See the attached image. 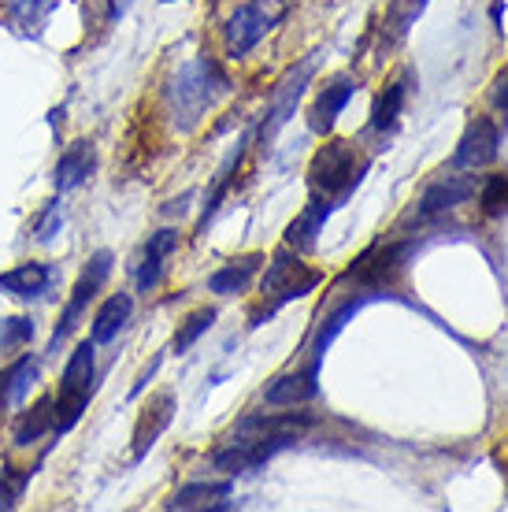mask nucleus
<instances>
[{
    "label": "nucleus",
    "mask_w": 508,
    "mask_h": 512,
    "mask_svg": "<svg viewBox=\"0 0 508 512\" xmlns=\"http://www.w3.org/2000/svg\"><path fill=\"white\" fill-rule=\"evenodd\" d=\"M312 427L308 412H275V416H245L238 435L230 438L227 446L219 449L212 464L227 475H242L271 461L279 449L293 446L297 438Z\"/></svg>",
    "instance_id": "1"
},
{
    "label": "nucleus",
    "mask_w": 508,
    "mask_h": 512,
    "mask_svg": "<svg viewBox=\"0 0 508 512\" xmlns=\"http://www.w3.org/2000/svg\"><path fill=\"white\" fill-rule=\"evenodd\" d=\"M230 82L227 75L216 67V60L208 56H197L175 75V86H171V101H175V112L182 116V123L190 127L204 116V108H212L219 93H227Z\"/></svg>",
    "instance_id": "2"
},
{
    "label": "nucleus",
    "mask_w": 508,
    "mask_h": 512,
    "mask_svg": "<svg viewBox=\"0 0 508 512\" xmlns=\"http://www.w3.org/2000/svg\"><path fill=\"white\" fill-rule=\"evenodd\" d=\"M368 164H356V149L349 141H327L316 156H312V167H308V182L312 190L331 197L334 208L342 205L345 197L360 186Z\"/></svg>",
    "instance_id": "3"
},
{
    "label": "nucleus",
    "mask_w": 508,
    "mask_h": 512,
    "mask_svg": "<svg viewBox=\"0 0 508 512\" xmlns=\"http://www.w3.org/2000/svg\"><path fill=\"white\" fill-rule=\"evenodd\" d=\"M316 286H319V271H312L308 264H301V256L293 253V245L279 249V253L271 256V264H267L264 282H260V290H264L267 316H271L275 308L297 301V297L312 294Z\"/></svg>",
    "instance_id": "4"
},
{
    "label": "nucleus",
    "mask_w": 508,
    "mask_h": 512,
    "mask_svg": "<svg viewBox=\"0 0 508 512\" xmlns=\"http://www.w3.org/2000/svg\"><path fill=\"white\" fill-rule=\"evenodd\" d=\"M282 15H286V4H282V0H253V4H242L227 23V52L234 60L245 56L271 26L282 23Z\"/></svg>",
    "instance_id": "5"
},
{
    "label": "nucleus",
    "mask_w": 508,
    "mask_h": 512,
    "mask_svg": "<svg viewBox=\"0 0 508 512\" xmlns=\"http://www.w3.org/2000/svg\"><path fill=\"white\" fill-rule=\"evenodd\" d=\"M108 275H112V253H108V249H101V253L89 256V264H86V271H82V279L75 282V290H71V301H67L64 316H60L56 331H52V346H60V338H67V334H71V327L82 320V312L89 308L93 294L101 290Z\"/></svg>",
    "instance_id": "6"
},
{
    "label": "nucleus",
    "mask_w": 508,
    "mask_h": 512,
    "mask_svg": "<svg viewBox=\"0 0 508 512\" xmlns=\"http://www.w3.org/2000/svg\"><path fill=\"white\" fill-rule=\"evenodd\" d=\"M497 145H501V138H497V127L494 119H471L468 130H464V138H460L457 153H453V167L457 171H475V167H486L497 160Z\"/></svg>",
    "instance_id": "7"
},
{
    "label": "nucleus",
    "mask_w": 508,
    "mask_h": 512,
    "mask_svg": "<svg viewBox=\"0 0 508 512\" xmlns=\"http://www.w3.org/2000/svg\"><path fill=\"white\" fill-rule=\"evenodd\" d=\"M479 186H483V182L471 179V175H445V179L431 182V186L423 190L420 208H416V212H420V219L442 216V212H449V208L471 201V197L479 193Z\"/></svg>",
    "instance_id": "8"
},
{
    "label": "nucleus",
    "mask_w": 508,
    "mask_h": 512,
    "mask_svg": "<svg viewBox=\"0 0 508 512\" xmlns=\"http://www.w3.org/2000/svg\"><path fill=\"white\" fill-rule=\"evenodd\" d=\"M312 71H316V56H308L305 64H301V71H290V75L279 82V90H275V97H271L267 123H264V130H260V134H264V141L275 138V130H279L282 123H290V116L297 112V101H301V93H305Z\"/></svg>",
    "instance_id": "9"
},
{
    "label": "nucleus",
    "mask_w": 508,
    "mask_h": 512,
    "mask_svg": "<svg viewBox=\"0 0 508 512\" xmlns=\"http://www.w3.org/2000/svg\"><path fill=\"white\" fill-rule=\"evenodd\" d=\"M316 394H319V368L316 364H308L305 372L279 375V379L264 390V401L267 405H275V409H297V405L312 401Z\"/></svg>",
    "instance_id": "10"
},
{
    "label": "nucleus",
    "mask_w": 508,
    "mask_h": 512,
    "mask_svg": "<svg viewBox=\"0 0 508 512\" xmlns=\"http://www.w3.org/2000/svg\"><path fill=\"white\" fill-rule=\"evenodd\" d=\"M405 256H408V245L371 249V253H364L356 260V268L349 271V279H360V282H368V286H386L397 271L405 268Z\"/></svg>",
    "instance_id": "11"
},
{
    "label": "nucleus",
    "mask_w": 508,
    "mask_h": 512,
    "mask_svg": "<svg viewBox=\"0 0 508 512\" xmlns=\"http://www.w3.org/2000/svg\"><path fill=\"white\" fill-rule=\"evenodd\" d=\"M171 416H175V397L171 394H160L145 405V412L138 416V427H134V461H141L156 446V438L167 431Z\"/></svg>",
    "instance_id": "12"
},
{
    "label": "nucleus",
    "mask_w": 508,
    "mask_h": 512,
    "mask_svg": "<svg viewBox=\"0 0 508 512\" xmlns=\"http://www.w3.org/2000/svg\"><path fill=\"white\" fill-rule=\"evenodd\" d=\"M353 93H356L353 78H334L331 86L319 93V101L312 104V119H308L312 130H316V134H331L338 116H342V108L353 101Z\"/></svg>",
    "instance_id": "13"
},
{
    "label": "nucleus",
    "mask_w": 508,
    "mask_h": 512,
    "mask_svg": "<svg viewBox=\"0 0 508 512\" xmlns=\"http://www.w3.org/2000/svg\"><path fill=\"white\" fill-rule=\"evenodd\" d=\"M334 212V201L331 197H323V193H316L312 201H308V208L301 212V216L290 223V231H286V245H293L297 253L301 249H312L319 238V231H323V223H327V216Z\"/></svg>",
    "instance_id": "14"
},
{
    "label": "nucleus",
    "mask_w": 508,
    "mask_h": 512,
    "mask_svg": "<svg viewBox=\"0 0 508 512\" xmlns=\"http://www.w3.org/2000/svg\"><path fill=\"white\" fill-rule=\"evenodd\" d=\"M178 249V231H156L149 242H145V253H141L138 264V290L149 294L160 275H164V260Z\"/></svg>",
    "instance_id": "15"
},
{
    "label": "nucleus",
    "mask_w": 508,
    "mask_h": 512,
    "mask_svg": "<svg viewBox=\"0 0 508 512\" xmlns=\"http://www.w3.org/2000/svg\"><path fill=\"white\" fill-rule=\"evenodd\" d=\"M230 498V483H190V487L175 490L164 501V509L171 512H197V509H223Z\"/></svg>",
    "instance_id": "16"
},
{
    "label": "nucleus",
    "mask_w": 508,
    "mask_h": 512,
    "mask_svg": "<svg viewBox=\"0 0 508 512\" xmlns=\"http://www.w3.org/2000/svg\"><path fill=\"white\" fill-rule=\"evenodd\" d=\"M264 264V256L260 253H249V256H238V260H230V264H223L219 271H212V279H208V290L219 297H234L242 294L245 286L253 282L256 268Z\"/></svg>",
    "instance_id": "17"
},
{
    "label": "nucleus",
    "mask_w": 508,
    "mask_h": 512,
    "mask_svg": "<svg viewBox=\"0 0 508 512\" xmlns=\"http://www.w3.org/2000/svg\"><path fill=\"white\" fill-rule=\"evenodd\" d=\"M93 171V145L89 141H75L67 145V153L56 160V190H75L89 179Z\"/></svg>",
    "instance_id": "18"
},
{
    "label": "nucleus",
    "mask_w": 508,
    "mask_h": 512,
    "mask_svg": "<svg viewBox=\"0 0 508 512\" xmlns=\"http://www.w3.org/2000/svg\"><path fill=\"white\" fill-rule=\"evenodd\" d=\"M130 308H134L130 294H112L101 308H97V316H93V346H104V342H112L115 334L127 327Z\"/></svg>",
    "instance_id": "19"
},
{
    "label": "nucleus",
    "mask_w": 508,
    "mask_h": 512,
    "mask_svg": "<svg viewBox=\"0 0 508 512\" xmlns=\"http://www.w3.org/2000/svg\"><path fill=\"white\" fill-rule=\"evenodd\" d=\"M45 286H49V268L45 264H19V268L0 275V290L12 297H23V301L45 294Z\"/></svg>",
    "instance_id": "20"
},
{
    "label": "nucleus",
    "mask_w": 508,
    "mask_h": 512,
    "mask_svg": "<svg viewBox=\"0 0 508 512\" xmlns=\"http://www.w3.org/2000/svg\"><path fill=\"white\" fill-rule=\"evenodd\" d=\"M405 101H408V75H397L394 82L379 93V101H375V112H371V130H379V134L394 130V123H397V116H401Z\"/></svg>",
    "instance_id": "21"
},
{
    "label": "nucleus",
    "mask_w": 508,
    "mask_h": 512,
    "mask_svg": "<svg viewBox=\"0 0 508 512\" xmlns=\"http://www.w3.org/2000/svg\"><path fill=\"white\" fill-rule=\"evenodd\" d=\"M34 379H38V364L30 357L15 360L12 368L0 375V405H19L26 397V390L34 386Z\"/></svg>",
    "instance_id": "22"
},
{
    "label": "nucleus",
    "mask_w": 508,
    "mask_h": 512,
    "mask_svg": "<svg viewBox=\"0 0 508 512\" xmlns=\"http://www.w3.org/2000/svg\"><path fill=\"white\" fill-rule=\"evenodd\" d=\"M364 301H368V297H356V301H345V305L338 308V312H331V316H327V323H323V327L316 331V342H312V364H316V368H319V360H323V353L331 349L334 338L342 334L345 323L353 320L356 312L364 308Z\"/></svg>",
    "instance_id": "23"
},
{
    "label": "nucleus",
    "mask_w": 508,
    "mask_h": 512,
    "mask_svg": "<svg viewBox=\"0 0 508 512\" xmlns=\"http://www.w3.org/2000/svg\"><path fill=\"white\" fill-rule=\"evenodd\" d=\"M45 431H52V397L38 401L23 420L15 423V446H30V442H38Z\"/></svg>",
    "instance_id": "24"
},
{
    "label": "nucleus",
    "mask_w": 508,
    "mask_h": 512,
    "mask_svg": "<svg viewBox=\"0 0 508 512\" xmlns=\"http://www.w3.org/2000/svg\"><path fill=\"white\" fill-rule=\"evenodd\" d=\"M52 8H56V0H12V4H8V19H12L19 30H30V26L45 23Z\"/></svg>",
    "instance_id": "25"
},
{
    "label": "nucleus",
    "mask_w": 508,
    "mask_h": 512,
    "mask_svg": "<svg viewBox=\"0 0 508 512\" xmlns=\"http://www.w3.org/2000/svg\"><path fill=\"white\" fill-rule=\"evenodd\" d=\"M212 323H216V312H212V308H201V312H193L190 320H186L175 331V338H171V349H175V353H186V349H190L193 342H197V338H201V334L212 327Z\"/></svg>",
    "instance_id": "26"
},
{
    "label": "nucleus",
    "mask_w": 508,
    "mask_h": 512,
    "mask_svg": "<svg viewBox=\"0 0 508 512\" xmlns=\"http://www.w3.org/2000/svg\"><path fill=\"white\" fill-rule=\"evenodd\" d=\"M479 205L483 216H505L508 212V175H490L479 186Z\"/></svg>",
    "instance_id": "27"
},
{
    "label": "nucleus",
    "mask_w": 508,
    "mask_h": 512,
    "mask_svg": "<svg viewBox=\"0 0 508 512\" xmlns=\"http://www.w3.org/2000/svg\"><path fill=\"white\" fill-rule=\"evenodd\" d=\"M26 483H30V472H23V468H8V472L0 475V509H15L19 498H23Z\"/></svg>",
    "instance_id": "28"
},
{
    "label": "nucleus",
    "mask_w": 508,
    "mask_h": 512,
    "mask_svg": "<svg viewBox=\"0 0 508 512\" xmlns=\"http://www.w3.org/2000/svg\"><path fill=\"white\" fill-rule=\"evenodd\" d=\"M30 338H34V323L23 320V316L0 323V349H19V346H26Z\"/></svg>",
    "instance_id": "29"
},
{
    "label": "nucleus",
    "mask_w": 508,
    "mask_h": 512,
    "mask_svg": "<svg viewBox=\"0 0 508 512\" xmlns=\"http://www.w3.org/2000/svg\"><path fill=\"white\" fill-rule=\"evenodd\" d=\"M56 231H60V205H49L45 216H41V223L34 227V234H38V242H52Z\"/></svg>",
    "instance_id": "30"
},
{
    "label": "nucleus",
    "mask_w": 508,
    "mask_h": 512,
    "mask_svg": "<svg viewBox=\"0 0 508 512\" xmlns=\"http://www.w3.org/2000/svg\"><path fill=\"white\" fill-rule=\"evenodd\" d=\"M494 104L501 108V112H508V67L497 75V82H494Z\"/></svg>",
    "instance_id": "31"
},
{
    "label": "nucleus",
    "mask_w": 508,
    "mask_h": 512,
    "mask_svg": "<svg viewBox=\"0 0 508 512\" xmlns=\"http://www.w3.org/2000/svg\"><path fill=\"white\" fill-rule=\"evenodd\" d=\"M156 368H160V357H156L153 364H149V368H145V372H141V379H138V383H134V390H130V394L138 397L141 390H145V383H149V379H153V375H156Z\"/></svg>",
    "instance_id": "32"
}]
</instances>
